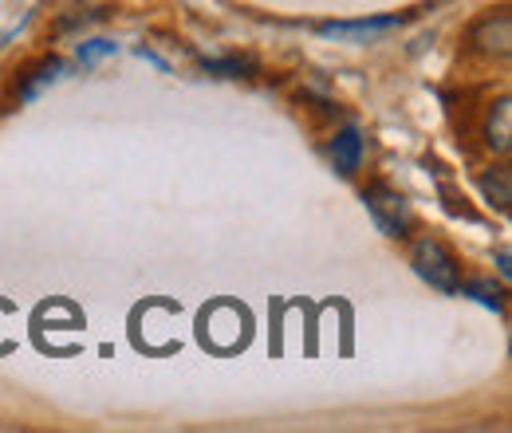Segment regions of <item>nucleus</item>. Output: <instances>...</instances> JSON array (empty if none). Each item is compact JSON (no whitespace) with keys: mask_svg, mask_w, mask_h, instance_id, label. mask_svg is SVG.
I'll list each match as a JSON object with an SVG mask.
<instances>
[{"mask_svg":"<svg viewBox=\"0 0 512 433\" xmlns=\"http://www.w3.org/2000/svg\"><path fill=\"white\" fill-rule=\"evenodd\" d=\"M477 186H481V193L489 197V205H497L501 213H509V201H512V174H509V166L485 170V174L477 178Z\"/></svg>","mask_w":512,"mask_h":433,"instance_id":"nucleus-8","label":"nucleus"},{"mask_svg":"<svg viewBox=\"0 0 512 433\" xmlns=\"http://www.w3.org/2000/svg\"><path fill=\"white\" fill-rule=\"evenodd\" d=\"M469 52L485 56V60H509L512 52V16L509 8H489L485 16H477L465 32Z\"/></svg>","mask_w":512,"mask_h":433,"instance_id":"nucleus-2","label":"nucleus"},{"mask_svg":"<svg viewBox=\"0 0 512 433\" xmlns=\"http://www.w3.org/2000/svg\"><path fill=\"white\" fill-rule=\"evenodd\" d=\"M363 201H367V213L379 225V233L406 237V229H410V201L398 189H390L386 182H371V186L363 189Z\"/></svg>","mask_w":512,"mask_h":433,"instance_id":"nucleus-3","label":"nucleus"},{"mask_svg":"<svg viewBox=\"0 0 512 433\" xmlns=\"http://www.w3.org/2000/svg\"><path fill=\"white\" fill-rule=\"evenodd\" d=\"M256 63L253 60H225V63H205V71H213V75H245V71H253Z\"/></svg>","mask_w":512,"mask_h":433,"instance_id":"nucleus-11","label":"nucleus"},{"mask_svg":"<svg viewBox=\"0 0 512 433\" xmlns=\"http://www.w3.org/2000/svg\"><path fill=\"white\" fill-rule=\"evenodd\" d=\"M60 75H64V60H56V56H40L36 63H28L24 71H16V95H20V103L36 99V95H40L44 87H52Z\"/></svg>","mask_w":512,"mask_h":433,"instance_id":"nucleus-5","label":"nucleus"},{"mask_svg":"<svg viewBox=\"0 0 512 433\" xmlns=\"http://www.w3.org/2000/svg\"><path fill=\"white\" fill-rule=\"evenodd\" d=\"M410 260H414L418 276H422L430 288H438V292H446V296L461 292V260L449 252L446 241H438V237H422V241H414Z\"/></svg>","mask_w":512,"mask_h":433,"instance_id":"nucleus-1","label":"nucleus"},{"mask_svg":"<svg viewBox=\"0 0 512 433\" xmlns=\"http://www.w3.org/2000/svg\"><path fill=\"white\" fill-rule=\"evenodd\" d=\"M331 162H335L339 174H355L363 166V134L355 126H343L331 138Z\"/></svg>","mask_w":512,"mask_h":433,"instance_id":"nucleus-7","label":"nucleus"},{"mask_svg":"<svg viewBox=\"0 0 512 433\" xmlns=\"http://www.w3.org/2000/svg\"><path fill=\"white\" fill-rule=\"evenodd\" d=\"M119 52V44L115 40H87L83 48H79V63L83 67H91V63H99L103 56H115Z\"/></svg>","mask_w":512,"mask_h":433,"instance_id":"nucleus-9","label":"nucleus"},{"mask_svg":"<svg viewBox=\"0 0 512 433\" xmlns=\"http://www.w3.org/2000/svg\"><path fill=\"white\" fill-rule=\"evenodd\" d=\"M481 138H485V146H489L493 154H509V146H512V103H509V95H501V99L489 107L485 126H481Z\"/></svg>","mask_w":512,"mask_h":433,"instance_id":"nucleus-6","label":"nucleus"},{"mask_svg":"<svg viewBox=\"0 0 512 433\" xmlns=\"http://www.w3.org/2000/svg\"><path fill=\"white\" fill-rule=\"evenodd\" d=\"M465 292H473L485 308H493V311H501L505 308V300H501V288L497 284H485V280H473V284H465Z\"/></svg>","mask_w":512,"mask_h":433,"instance_id":"nucleus-10","label":"nucleus"},{"mask_svg":"<svg viewBox=\"0 0 512 433\" xmlns=\"http://www.w3.org/2000/svg\"><path fill=\"white\" fill-rule=\"evenodd\" d=\"M402 16H367V20H335V24H320V36L327 40H355V44H367L375 36H383L390 28H398Z\"/></svg>","mask_w":512,"mask_h":433,"instance_id":"nucleus-4","label":"nucleus"}]
</instances>
